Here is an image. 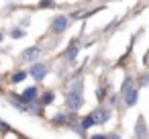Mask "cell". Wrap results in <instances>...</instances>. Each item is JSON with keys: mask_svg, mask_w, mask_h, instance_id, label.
<instances>
[{"mask_svg": "<svg viewBox=\"0 0 149 139\" xmlns=\"http://www.w3.org/2000/svg\"><path fill=\"white\" fill-rule=\"evenodd\" d=\"M123 100H125V106H133V104L139 100V90H137V88L129 90L127 94H123Z\"/></svg>", "mask_w": 149, "mask_h": 139, "instance_id": "cell-6", "label": "cell"}, {"mask_svg": "<svg viewBox=\"0 0 149 139\" xmlns=\"http://www.w3.org/2000/svg\"><path fill=\"white\" fill-rule=\"evenodd\" d=\"M53 100H55V94H53V92H47V94H45V96L41 98V104L45 106V104H51Z\"/></svg>", "mask_w": 149, "mask_h": 139, "instance_id": "cell-13", "label": "cell"}, {"mask_svg": "<svg viewBox=\"0 0 149 139\" xmlns=\"http://www.w3.org/2000/svg\"><path fill=\"white\" fill-rule=\"evenodd\" d=\"M0 41H2V33H0Z\"/></svg>", "mask_w": 149, "mask_h": 139, "instance_id": "cell-20", "label": "cell"}, {"mask_svg": "<svg viewBox=\"0 0 149 139\" xmlns=\"http://www.w3.org/2000/svg\"><path fill=\"white\" fill-rule=\"evenodd\" d=\"M68 25H70V19H68L65 15H57V17L51 21V31H53V33H63V31L68 29Z\"/></svg>", "mask_w": 149, "mask_h": 139, "instance_id": "cell-2", "label": "cell"}, {"mask_svg": "<svg viewBox=\"0 0 149 139\" xmlns=\"http://www.w3.org/2000/svg\"><path fill=\"white\" fill-rule=\"evenodd\" d=\"M96 96H98V100H104V88H98V94Z\"/></svg>", "mask_w": 149, "mask_h": 139, "instance_id": "cell-18", "label": "cell"}, {"mask_svg": "<svg viewBox=\"0 0 149 139\" xmlns=\"http://www.w3.org/2000/svg\"><path fill=\"white\" fill-rule=\"evenodd\" d=\"M37 96H39V88H37V86H29V88H25V90H23V94H21V98H23L27 104L35 102V100H37Z\"/></svg>", "mask_w": 149, "mask_h": 139, "instance_id": "cell-5", "label": "cell"}, {"mask_svg": "<svg viewBox=\"0 0 149 139\" xmlns=\"http://www.w3.org/2000/svg\"><path fill=\"white\" fill-rule=\"evenodd\" d=\"M8 129H10V127H8V125H6L4 121H0V131H2V133H6Z\"/></svg>", "mask_w": 149, "mask_h": 139, "instance_id": "cell-16", "label": "cell"}, {"mask_svg": "<svg viewBox=\"0 0 149 139\" xmlns=\"http://www.w3.org/2000/svg\"><path fill=\"white\" fill-rule=\"evenodd\" d=\"M39 4H41V6H53V0H41Z\"/></svg>", "mask_w": 149, "mask_h": 139, "instance_id": "cell-17", "label": "cell"}, {"mask_svg": "<svg viewBox=\"0 0 149 139\" xmlns=\"http://www.w3.org/2000/svg\"><path fill=\"white\" fill-rule=\"evenodd\" d=\"M76 55H78V45H72V47L68 49V53H65V59L72 64V61L76 59Z\"/></svg>", "mask_w": 149, "mask_h": 139, "instance_id": "cell-10", "label": "cell"}, {"mask_svg": "<svg viewBox=\"0 0 149 139\" xmlns=\"http://www.w3.org/2000/svg\"><path fill=\"white\" fill-rule=\"evenodd\" d=\"M29 74H31L37 82H41V80H45V76H47V66H45V64H33V66L29 68Z\"/></svg>", "mask_w": 149, "mask_h": 139, "instance_id": "cell-4", "label": "cell"}, {"mask_svg": "<svg viewBox=\"0 0 149 139\" xmlns=\"http://www.w3.org/2000/svg\"><path fill=\"white\" fill-rule=\"evenodd\" d=\"M39 55H41V49L39 47H29V49L23 51V59H27V61H35Z\"/></svg>", "mask_w": 149, "mask_h": 139, "instance_id": "cell-7", "label": "cell"}, {"mask_svg": "<svg viewBox=\"0 0 149 139\" xmlns=\"http://www.w3.org/2000/svg\"><path fill=\"white\" fill-rule=\"evenodd\" d=\"M94 125H96V123H94V119H92L90 115H88L86 119H82V123H80V127H82L84 131H88V129H90V127H94Z\"/></svg>", "mask_w": 149, "mask_h": 139, "instance_id": "cell-12", "label": "cell"}, {"mask_svg": "<svg viewBox=\"0 0 149 139\" xmlns=\"http://www.w3.org/2000/svg\"><path fill=\"white\" fill-rule=\"evenodd\" d=\"M133 88H135L133 78H127V80H125V84H123V88H120V96H123V94H127V92H129V90H133Z\"/></svg>", "mask_w": 149, "mask_h": 139, "instance_id": "cell-8", "label": "cell"}, {"mask_svg": "<svg viewBox=\"0 0 149 139\" xmlns=\"http://www.w3.org/2000/svg\"><path fill=\"white\" fill-rule=\"evenodd\" d=\"M27 74H29V72H17V74L10 76V82H13V84H19V82H23V80L27 78Z\"/></svg>", "mask_w": 149, "mask_h": 139, "instance_id": "cell-11", "label": "cell"}, {"mask_svg": "<svg viewBox=\"0 0 149 139\" xmlns=\"http://www.w3.org/2000/svg\"><path fill=\"white\" fill-rule=\"evenodd\" d=\"M90 117L94 119L96 125H102V123H106V121L110 119V108H106V106H98L94 112H90Z\"/></svg>", "mask_w": 149, "mask_h": 139, "instance_id": "cell-3", "label": "cell"}, {"mask_svg": "<svg viewBox=\"0 0 149 139\" xmlns=\"http://www.w3.org/2000/svg\"><path fill=\"white\" fill-rule=\"evenodd\" d=\"M53 121L63 125V123H68V115H65V112H55V115H53Z\"/></svg>", "mask_w": 149, "mask_h": 139, "instance_id": "cell-14", "label": "cell"}, {"mask_svg": "<svg viewBox=\"0 0 149 139\" xmlns=\"http://www.w3.org/2000/svg\"><path fill=\"white\" fill-rule=\"evenodd\" d=\"M135 135H137V137H145V135H147V129H145V121H143V119H139V123H137V131H135Z\"/></svg>", "mask_w": 149, "mask_h": 139, "instance_id": "cell-9", "label": "cell"}, {"mask_svg": "<svg viewBox=\"0 0 149 139\" xmlns=\"http://www.w3.org/2000/svg\"><path fill=\"white\" fill-rule=\"evenodd\" d=\"M82 88H84V80L82 78H76L72 82L70 92L65 94V104H68L70 110H78L82 106Z\"/></svg>", "mask_w": 149, "mask_h": 139, "instance_id": "cell-1", "label": "cell"}, {"mask_svg": "<svg viewBox=\"0 0 149 139\" xmlns=\"http://www.w3.org/2000/svg\"><path fill=\"white\" fill-rule=\"evenodd\" d=\"M10 37L13 39H21V37H25V31L23 29H13L10 31Z\"/></svg>", "mask_w": 149, "mask_h": 139, "instance_id": "cell-15", "label": "cell"}, {"mask_svg": "<svg viewBox=\"0 0 149 139\" xmlns=\"http://www.w3.org/2000/svg\"><path fill=\"white\" fill-rule=\"evenodd\" d=\"M143 86H149V74H147V76H143Z\"/></svg>", "mask_w": 149, "mask_h": 139, "instance_id": "cell-19", "label": "cell"}]
</instances>
